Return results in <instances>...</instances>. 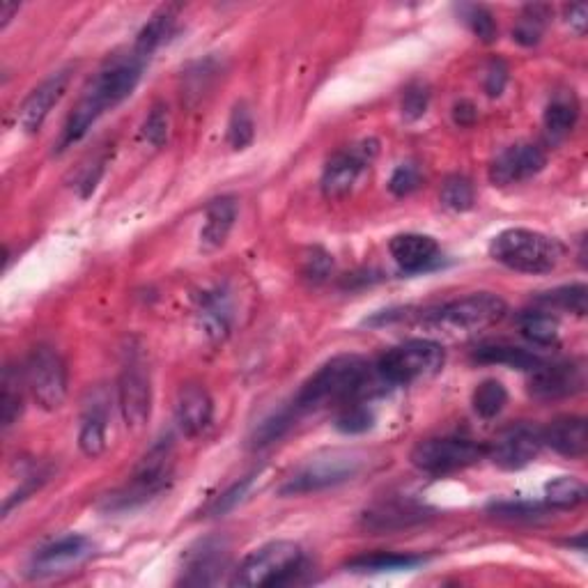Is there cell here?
<instances>
[{
	"label": "cell",
	"mask_w": 588,
	"mask_h": 588,
	"mask_svg": "<svg viewBox=\"0 0 588 588\" xmlns=\"http://www.w3.org/2000/svg\"><path fill=\"white\" fill-rule=\"evenodd\" d=\"M386 386V379L377 368L357 357V354H340L317 370V373L301 386L292 405L297 412H308L327 402H347L357 398H370Z\"/></svg>",
	"instance_id": "6da1fadb"
},
{
	"label": "cell",
	"mask_w": 588,
	"mask_h": 588,
	"mask_svg": "<svg viewBox=\"0 0 588 588\" xmlns=\"http://www.w3.org/2000/svg\"><path fill=\"white\" fill-rule=\"evenodd\" d=\"M559 239L529 228H510L499 232L490 244V255L499 265L522 274H547L563 260Z\"/></svg>",
	"instance_id": "7a4b0ae2"
},
{
	"label": "cell",
	"mask_w": 588,
	"mask_h": 588,
	"mask_svg": "<svg viewBox=\"0 0 588 588\" xmlns=\"http://www.w3.org/2000/svg\"><path fill=\"white\" fill-rule=\"evenodd\" d=\"M366 453L354 451V448H334V451H322L308 458L281 487V494L294 497V494H311L329 487L343 485L352 478H357L366 467Z\"/></svg>",
	"instance_id": "3957f363"
},
{
	"label": "cell",
	"mask_w": 588,
	"mask_h": 588,
	"mask_svg": "<svg viewBox=\"0 0 588 588\" xmlns=\"http://www.w3.org/2000/svg\"><path fill=\"white\" fill-rule=\"evenodd\" d=\"M304 554L301 547L290 540H276L251 552L235 570L232 584L235 586H278L290 582L294 572L301 570Z\"/></svg>",
	"instance_id": "277c9868"
},
{
	"label": "cell",
	"mask_w": 588,
	"mask_h": 588,
	"mask_svg": "<svg viewBox=\"0 0 588 588\" xmlns=\"http://www.w3.org/2000/svg\"><path fill=\"white\" fill-rule=\"evenodd\" d=\"M446 363L444 347L435 340H407L398 347H391L377 361V373L386 379V384H414L421 379L437 375Z\"/></svg>",
	"instance_id": "5b68a950"
},
{
	"label": "cell",
	"mask_w": 588,
	"mask_h": 588,
	"mask_svg": "<svg viewBox=\"0 0 588 588\" xmlns=\"http://www.w3.org/2000/svg\"><path fill=\"white\" fill-rule=\"evenodd\" d=\"M173 476V441L159 439L138 464L125 490L108 499V508H131L164 492Z\"/></svg>",
	"instance_id": "8992f818"
},
{
	"label": "cell",
	"mask_w": 588,
	"mask_h": 588,
	"mask_svg": "<svg viewBox=\"0 0 588 588\" xmlns=\"http://www.w3.org/2000/svg\"><path fill=\"white\" fill-rule=\"evenodd\" d=\"M23 384L37 405L46 412H56L67 398V368L63 357L53 347L37 345L28 354Z\"/></svg>",
	"instance_id": "52a82bcc"
},
{
	"label": "cell",
	"mask_w": 588,
	"mask_h": 588,
	"mask_svg": "<svg viewBox=\"0 0 588 588\" xmlns=\"http://www.w3.org/2000/svg\"><path fill=\"white\" fill-rule=\"evenodd\" d=\"M504 315V299L492 292H476L469 294V297L448 301V304L428 315V322L451 331H478L504 320Z\"/></svg>",
	"instance_id": "ba28073f"
},
{
	"label": "cell",
	"mask_w": 588,
	"mask_h": 588,
	"mask_svg": "<svg viewBox=\"0 0 588 588\" xmlns=\"http://www.w3.org/2000/svg\"><path fill=\"white\" fill-rule=\"evenodd\" d=\"M485 455V448L467 437H437L416 444L412 451V462L416 469L432 476L453 474L467 469Z\"/></svg>",
	"instance_id": "9c48e42d"
},
{
	"label": "cell",
	"mask_w": 588,
	"mask_h": 588,
	"mask_svg": "<svg viewBox=\"0 0 588 588\" xmlns=\"http://www.w3.org/2000/svg\"><path fill=\"white\" fill-rule=\"evenodd\" d=\"M143 65L145 60L138 58L134 51L127 53V56L113 58L97 74V79L88 85V90L104 104L106 111L108 108H115L136 90V85L143 76Z\"/></svg>",
	"instance_id": "30bf717a"
},
{
	"label": "cell",
	"mask_w": 588,
	"mask_h": 588,
	"mask_svg": "<svg viewBox=\"0 0 588 588\" xmlns=\"http://www.w3.org/2000/svg\"><path fill=\"white\" fill-rule=\"evenodd\" d=\"M586 386V370L577 361L543 363L529 370V393L536 400H561L577 396Z\"/></svg>",
	"instance_id": "8fae6325"
},
{
	"label": "cell",
	"mask_w": 588,
	"mask_h": 588,
	"mask_svg": "<svg viewBox=\"0 0 588 588\" xmlns=\"http://www.w3.org/2000/svg\"><path fill=\"white\" fill-rule=\"evenodd\" d=\"M377 154L375 141H363L350 150H343L329 159L322 173V193L327 198H343L354 189L366 166Z\"/></svg>",
	"instance_id": "7c38bea8"
},
{
	"label": "cell",
	"mask_w": 588,
	"mask_h": 588,
	"mask_svg": "<svg viewBox=\"0 0 588 588\" xmlns=\"http://www.w3.org/2000/svg\"><path fill=\"white\" fill-rule=\"evenodd\" d=\"M540 448H543V432L536 425L517 423L510 425L501 435L494 439L490 448V458L497 467L506 471L524 469L538 458Z\"/></svg>",
	"instance_id": "4fadbf2b"
},
{
	"label": "cell",
	"mask_w": 588,
	"mask_h": 588,
	"mask_svg": "<svg viewBox=\"0 0 588 588\" xmlns=\"http://www.w3.org/2000/svg\"><path fill=\"white\" fill-rule=\"evenodd\" d=\"M118 402L125 425L129 430H141L152 414V386L150 375L141 363L129 361L118 379Z\"/></svg>",
	"instance_id": "5bb4252c"
},
{
	"label": "cell",
	"mask_w": 588,
	"mask_h": 588,
	"mask_svg": "<svg viewBox=\"0 0 588 588\" xmlns=\"http://www.w3.org/2000/svg\"><path fill=\"white\" fill-rule=\"evenodd\" d=\"M92 552H95V545L85 536L60 538L33 556V561H30V577L44 579L53 575H63V572L81 566L88 556H92Z\"/></svg>",
	"instance_id": "9a60e30c"
},
{
	"label": "cell",
	"mask_w": 588,
	"mask_h": 588,
	"mask_svg": "<svg viewBox=\"0 0 588 588\" xmlns=\"http://www.w3.org/2000/svg\"><path fill=\"white\" fill-rule=\"evenodd\" d=\"M547 166L545 152L533 143H517L499 154L490 166V180L497 187H510L536 177Z\"/></svg>",
	"instance_id": "2e32d148"
},
{
	"label": "cell",
	"mask_w": 588,
	"mask_h": 588,
	"mask_svg": "<svg viewBox=\"0 0 588 588\" xmlns=\"http://www.w3.org/2000/svg\"><path fill=\"white\" fill-rule=\"evenodd\" d=\"M69 79H72V69H60V72L51 74L42 85L30 92L26 102L19 108V125L26 134H37L42 129L44 120L49 118L51 108L60 102V97L65 95Z\"/></svg>",
	"instance_id": "e0dca14e"
},
{
	"label": "cell",
	"mask_w": 588,
	"mask_h": 588,
	"mask_svg": "<svg viewBox=\"0 0 588 588\" xmlns=\"http://www.w3.org/2000/svg\"><path fill=\"white\" fill-rule=\"evenodd\" d=\"M214 419V402L205 386L187 384L177 393L175 421L182 435L198 437L210 428Z\"/></svg>",
	"instance_id": "ac0fdd59"
},
{
	"label": "cell",
	"mask_w": 588,
	"mask_h": 588,
	"mask_svg": "<svg viewBox=\"0 0 588 588\" xmlns=\"http://www.w3.org/2000/svg\"><path fill=\"white\" fill-rule=\"evenodd\" d=\"M543 444L563 458H584L588 451V430L582 416H559L543 432Z\"/></svg>",
	"instance_id": "d6986e66"
},
{
	"label": "cell",
	"mask_w": 588,
	"mask_h": 588,
	"mask_svg": "<svg viewBox=\"0 0 588 588\" xmlns=\"http://www.w3.org/2000/svg\"><path fill=\"white\" fill-rule=\"evenodd\" d=\"M389 251L393 260L398 262L402 272H423L428 269L439 255V244L430 235H419V232H405L391 239Z\"/></svg>",
	"instance_id": "ffe728a7"
},
{
	"label": "cell",
	"mask_w": 588,
	"mask_h": 588,
	"mask_svg": "<svg viewBox=\"0 0 588 588\" xmlns=\"http://www.w3.org/2000/svg\"><path fill=\"white\" fill-rule=\"evenodd\" d=\"M198 324L212 343L228 338L232 329V304L226 290L216 288L203 294L198 308Z\"/></svg>",
	"instance_id": "44dd1931"
},
{
	"label": "cell",
	"mask_w": 588,
	"mask_h": 588,
	"mask_svg": "<svg viewBox=\"0 0 588 588\" xmlns=\"http://www.w3.org/2000/svg\"><path fill=\"white\" fill-rule=\"evenodd\" d=\"M237 221V200L235 198H216L207 205L205 226L200 230V244L205 251H216L226 244L232 226Z\"/></svg>",
	"instance_id": "7402d4cb"
},
{
	"label": "cell",
	"mask_w": 588,
	"mask_h": 588,
	"mask_svg": "<svg viewBox=\"0 0 588 588\" xmlns=\"http://www.w3.org/2000/svg\"><path fill=\"white\" fill-rule=\"evenodd\" d=\"M175 26H177V7L173 5L161 7V10L154 12L150 21L141 28V33L136 35L134 49L131 51H134L141 60H147L154 51H159L161 46L173 37Z\"/></svg>",
	"instance_id": "603a6c76"
},
{
	"label": "cell",
	"mask_w": 588,
	"mask_h": 588,
	"mask_svg": "<svg viewBox=\"0 0 588 588\" xmlns=\"http://www.w3.org/2000/svg\"><path fill=\"white\" fill-rule=\"evenodd\" d=\"M421 520H425V508L414 504H382L363 515V522L373 531L405 529Z\"/></svg>",
	"instance_id": "cb8c5ba5"
},
{
	"label": "cell",
	"mask_w": 588,
	"mask_h": 588,
	"mask_svg": "<svg viewBox=\"0 0 588 588\" xmlns=\"http://www.w3.org/2000/svg\"><path fill=\"white\" fill-rule=\"evenodd\" d=\"M474 359L478 363H490V366H508L520 370H533L540 363L536 354L522 347L506 345V343H487L481 345L474 352Z\"/></svg>",
	"instance_id": "d4e9b609"
},
{
	"label": "cell",
	"mask_w": 588,
	"mask_h": 588,
	"mask_svg": "<svg viewBox=\"0 0 588 588\" xmlns=\"http://www.w3.org/2000/svg\"><path fill=\"white\" fill-rule=\"evenodd\" d=\"M106 407L104 402H92L83 416L79 446L88 458H99L106 451Z\"/></svg>",
	"instance_id": "484cf974"
},
{
	"label": "cell",
	"mask_w": 588,
	"mask_h": 588,
	"mask_svg": "<svg viewBox=\"0 0 588 588\" xmlns=\"http://www.w3.org/2000/svg\"><path fill=\"white\" fill-rule=\"evenodd\" d=\"M579 120V102L575 92H556L545 108V127L552 136H566Z\"/></svg>",
	"instance_id": "4316f807"
},
{
	"label": "cell",
	"mask_w": 588,
	"mask_h": 588,
	"mask_svg": "<svg viewBox=\"0 0 588 588\" xmlns=\"http://www.w3.org/2000/svg\"><path fill=\"white\" fill-rule=\"evenodd\" d=\"M423 559L414 554H391V552H375L363 554L347 563V570L363 572V575H377V572H398V570H412L421 566Z\"/></svg>",
	"instance_id": "83f0119b"
},
{
	"label": "cell",
	"mask_w": 588,
	"mask_h": 588,
	"mask_svg": "<svg viewBox=\"0 0 588 588\" xmlns=\"http://www.w3.org/2000/svg\"><path fill=\"white\" fill-rule=\"evenodd\" d=\"M520 334L536 347L559 343V320L547 311H526L520 317Z\"/></svg>",
	"instance_id": "f1b7e54d"
},
{
	"label": "cell",
	"mask_w": 588,
	"mask_h": 588,
	"mask_svg": "<svg viewBox=\"0 0 588 588\" xmlns=\"http://www.w3.org/2000/svg\"><path fill=\"white\" fill-rule=\"evenodd\" d=\"M552 10L547 5H526L513 28V40L522 46H536L543 40Z\"/></svg>",
	"instance_id": "f546056e"
},
{
	"label": "cell",
	"mask_w": 588,
	"mask_h": 588,
	"mask_svg": "<svg viewBox=\"0 0 588 588\" xmlns=\"http://www.w3.org/2000/svg\"><path fill=\"white\" fill-rule=\"evenodd\" d=\"M226 566V559H223L221 547H212V545H203L198 554L191 556L189 568H187V577L182 579L184 584H214L216 575L219 570Z\"/></svg>",
	"instance_id": "4dcf8cb0"
},
{
	"label": "cell",
	"mask_w": 588,
	"mask_h": 588,
	"mask_svg": "<svg viewBox=\"0 0 588 588\" xmlns=\"http://www.w3.org/2000/svg\"><path fill=\"white\" fill-rule=\"evenodd\" d=\"M471 405H474V412L481 416V419H497L508 405L506 386L497 382V379H485V382L476 386L474 396H471Z\"/></svg>",
	"instance_id": "1f68e13d"
},
{
	"label": "cell",
	"mask_w": 588,
	"mask_h": 588,
	"mask_svg": "<svg viewBox=\"0 0 588 588\" xmlns=\"http://www.w3.org/2000/svg\"><path fill=\"white\" fill-rule=\"evenodd\" d=\"M547 504L559 510H570L584 504L586 487L575 476H559L545 485Z\"/></svg>",
	"instance_id": "d6a6232c"
},
{
	"label": "cell",
	"mask_w": 588,
	"mask_h": 588,
	"mask_svg": "<svg viewBox=\"0 0 588 588\" xmlns=\"http://www.w3.org/2000/svg\"><path fill=\"white\" fill-rule=\"evenodd\" d=\"M538 304L547 308H559V311H568L575 315H586V304H588V290L584 283L575 285H563V288H556L552 292L538 297Z\"/></svg>",
	"instance_id": "836d02e7"
},
{
	"label": "cell",
	"mask_w": 588,
	"mask_h": 588,
	"mask_svg": "<svg viewBox=\"0 0 588 588\" xmlns=\"http://www.w3.org/2000/svg\"><path fill=\"white\" fill-rule=\"evenodd\" d=\"M23 412V393H21V377L12 368L5 370L3 375V396H0V421L3 428H12L19 421Z\"/></svg>",
	"instance_id": "e575fe53"
},
{
	"label": "cell",
	"mask_w": 588,
	"mask_h": 588,
	"mask_svg": "<svg viewBox=\"0 0 588 588\" xmlns=\"http://www.w3.org/2000/svg\"><path fill=\"white\" fill-rule=\"evenodd\" d=\"M297 409H294V405L285 407V409H278V412H274L272 416H267L265 421H262L258 428L253 430V437H251V444L255 448H262V446H269L274 444L276 439H281L285 432H288L290 425L294 423V419H297Z\"/></svg>",
	"instance_id": "d590c367"
},
{
	"label": "cell",
	"mask_w": 588,
	"mask_h": 588,
	"mask_svg": "<svg viewBox=\"0 0 588 588\" xmlns=\"http://www.w3.org/2000/svg\"><path fill=\"white\" fill-rule=\"evenodd\" d=\"M441 205L451 212H469L476 203L474 184L464 175H451L441 184Z\"/></svg>",
	"instance_id": "8d00e7d4"
},
{
	"label": "cell",
	"mask_w": 588,
	"mask_h": 588,
	"mask_svg": "<svg viewBox=\"0 0 588 588\" xmlns=\"http://www.w3.org/2000/svg\"><path fill=\"white\" fill-rule=\"evenodd\" d=\"M228 143L232 150H246L255 138V122L253 115L246 104H237L232 108L230 120H228Z\"/></svg>",
	"instance_id": "74e56055"
},
{
	"label": "cell",
	"mask_w": 588,
	"mask_h": 588,
	"mask_svg": "<svg viewBox=\"0 0 588 588\" xmlns=\"http://www.w3.org/2000/svg\"><path fill=\"white\" fill-rule=\"evenodd\" d=\"M460 17L467 23V28L474 33L478 40L485 44H492L497 40V21H494V14L483 5H462Z\"/></svg>",
	"instance_id": "f35d334b"
},
{
	"label": "cell",
	"mask_w": 588,
	"mask_h": 588,
	"mask_svg": "<svg viewBox=\"0 0 588 588\" xmlns=\"http://www.w3.org/2000/svg\"><path fill=\"white\" fill-rule=\"evenodd\" d=\"M373 423H375L373 412H370L366 405H361V402L352 400L347 402L343 412L338 414L336 428L340 432H345V435H361V432H368L370 428H373Z\"/></svg>",
	"instance_id": "ab89813d"
},
{
	"label": "cell",
	"mask_w": 588,
	"mask_h": 588,
	"mask_svg": "<svg viewBox=\"0 0 588 588\" xmlns=\"http://www.w3.org/2000/svg\"><path fill=\"white\" fill-rule=\"evenodd\" d=\"M492 513L504 520H517V522H533L538 517H545L547 510L540 504H531V501H504V504H494Z\"/></svg>",
	"instance_id": "60d3db41"
},
{
	"label": "cell",
	"mask_w": 588,
	"mask_h": 588,
	"mask_svg": "<svg viewBox=\"0 0 588 588\" xmlns=\"http://www.w3.org/2000/svg\"><path fill=\"white\" fill-rule=\"evenodd\" d=\"M168 129H170L168 108L164 104H154L150 115H147L145 125H143L145 141L150 145H154V147H161L168 138Z\"/></svg>",
	"instance_id": "b9f144b4"
},
{
	"label": "cell",
	"mask_w": 588,
	"mask_h": 588,
	"mask_svg": "<svg viewBox=\"0 0 588 588\" xmlns=\"http://www.w3.org/2000/svg\"><path fill=\"white\" fill-rule=\"evenodd\" d=\"M430 104V90L425 83L407 85L405 95H402V115L407 120H419L428 111Z\"/></svg>",
	"instance_id": "7bdbcfd3"
},
{
	"label": "cell",
	"mask_w": 588,
	"mask_h": 588,
	"mask_svg": "<svg viewBox=\"0 0 588 588\" xmlns=\"http://www.w3.org/2000/svg\"><path fill=\"white\" fill-rule=\"evenodd\" d=\"M419 187H421V170L416 168L414 164H402L393 170V175L389 180V189H391L393 196L405 198Z\"/></svg>",
	"instance_id": "ee69618b"
},
{
	"label": "cell",
	"mask_w": 588,
	"mask_h": 588,
	"mask_svg": "<svg viewBox=\"0 0 588 588\" xmlns=\"http://www.w3.org/2000/svg\"><path fill=\"white\" fill-rule=\"evenodd\" d=\"M251 485H253V476L244 478V481H239V483L232 485L228 492H223L221 497L214 501L210 513H212V515H226V513H230V510L235 508L237 504H242L244 497H246V494H249V490H251Z\"/></svg>",
	"instance_id": "f6af8a7d"
},
{
	"label": "cell",
	"mask_w": 588,
	"mask_h": 588,
	"mask_svg": "<svg viewBox=\"0 0 588 588\" xmlns=\"http://www.w3.org/2000/svg\"><path fill=\"white\" fill-rule=\"evenodd\" d=\"M334 269V260H331L329 253H324L322 249H313L306 255V265H304V274L313 281H324Z\"/></svg>",
	"instance_id": "bcb514c9"
},
{
	"label": "cell",
	"mask_w": 588,
	"mask_h": 588,
	"mask_svg": "<svg viewBox=\"0 0 588 588\" xmlns=\"http://www.w3.org/2000/svg\"><path fill=\"white\" fill-rule=\"evenodd\" d=\"M508 83V67L504 60H492L485 69V92L490 97H499Z\"/></svg>",
	"instance_id": "7dc6e473"
},
{
	"label": "cell",
	"mask_w": 588,
	"mask_h": 588,
	"mask_svg": "<svg viewBox=\"0 0 588 588\" xmlns=\"http://www.w3.org/2000/svg\"><path fill=\"white\" fill-rule=\"evenodd\" d=\"M566 21L568 26L575 30L577 35H584L586 33V26H588V7L584 3H577V5H570L566 10Z\"/></svg>",
	"instance_id": "c3c4849f"
},
{
	"label": "cell",
	"mask_w": 588,
	"mask_h": 588,
	"mask_svg": "<svg viewBox=\"0 0 588 588\" xmlns=\"http://www.w3.org/2000/svg\"><path fill=\"white\" fill-rule=\"evenodd\" d=\"M453 118L460 127L474 125V122H476V106L471 102H467V99H462V102H458L453 106Z\"/></svg>",
	"instance_id": "681fc988"
},
{
	"label": "cell",
	"mask_w": 588,
	"mask_h": 588,
	"mask_svg": "<svg viewBox=\"0 0 588 588\" xmlns=\"http://www.w3.org/2000/svg\"><path fill=\"white\" fill-rule=\"evenodd\" d=\"M17 12H19L17 3H0V28H7V23L12 21V17Z\"/></svg>",
	"instance_id": "f907efd6"
}]
</instances>
